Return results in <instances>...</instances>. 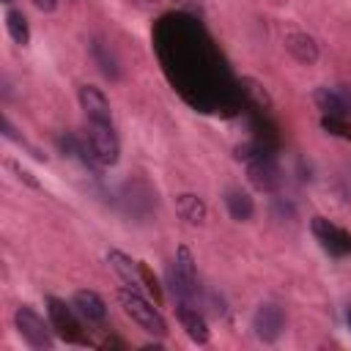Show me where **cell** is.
Returning a JSON list of instances; mask_svg holds the SVG:
<instances>
[{
    "label": "cell",
    "mask_w": 351,
    "mask_h": 351,
    "mask_svg": "<svg viewBox=\"0 0 351 351\" xmlns=\"http://www.w3.org/2000/svg\"><path fill=\"white\" fill-rule=\"evenodd\" d=\"M315 104L321 112L332 115V118H346L351 115V96L343 90V88H318L313 93Z\"/></svg>",
    "instance_id": "30bf717a"
},
{
    "label": "cell",
    "mask_w": 351,
    "mask_h": 351,
    "mask_svg": "<svg viewBox=\"0 0 351 351\" xmlns=\"http://www.w3.org/2000/svg\"><path fill=\"white\" fill-rule=\"evenodd\" d=\"M115 296H118V302H121L123 313H126V315H129V318H132L143 332L156 335V337H165V335H167V324H165L162 313H159L148 299H143L137 288H132V285L118 288V291H115Z\"/></svg>",
    "instance_id": "6da1fadb"
},
{
    "label": "cell",
    "mask_w": 351,
    "mask_h": 351,
    "mask_svg": "<svg viewBox=\"0 0 351 351\" xmlns=\"http://www.w3.org/2000/svg\"><path fill=\"white\" fill-rule=\"evenodd\" d=\"M170 291L178 302H192L197 296V269L189 247H178L176 263L170 269Z\"/></svg>",
    "instance_id": "3957f363"
},
{
    "label": "cell",
    "mask_w": 351,
    "mask_h": 351,
    "mask_svg": "<svg viewBox=\"0 0 351 351\" xmlns=\"http://www.w3.org/2000/svg\"><path fill=\"white\" fill-rule=\"evenodd\" d=\"M176 211H178V217L186 222V225H203L206 222V203L197 197V195H192V192H184V195H178L176 197Z\"/></svg>",
    "instance_id": "4fadbf2b"
},
{
    "label": "cell",
    "mask_w": 351,
    "mask_h": 351,
    "mask_svg": "<svg viewBox=\"0 0 351 351\" xmlns=\"http://www.w3.org/2000/svg\"><path fill=\"white\" fill-rule=\"evenodd\" d=\"M313 233L321 239V244L326 247V250H332V252H346V247H340V241L337 239H346L329 219H324V217H313Z\"/></svg>",
    "instance_id": "2e32d148"
},
{
    "label": "cell",
    "mask_w": 351,
    "mask_h": 351,
    "mask_svg": "<svg viewBox=\"0 0 351 351\" xmlns=\"http://www.w3.org/2000/svg\"><path fill=\"white\" fill-rule=\"evenodd\" d=\"M3 3H11V0H3Z\"/></svg>",
    "instance_id": "7402d4cb"
},
{
    "label": "cell",
    "mask_w": 351,
    "mask_h": 351,
    "mask_svg": "<svg viewBox=\"0 0 351 351\" xmlns=\"http://www.w3.org/2000/svg\"><path fill=\"white\" fill-rule=\"evenodd\" d=\"M93 58L99 60V69H101L107 77H112V80L118 77V69H115V58H112V55H107V49H104L99 41L93 44Z\"/></svg>",
    "instance_id": "ac0fdd59"
},
{
    "label": "cell",
    "mask_w": 351,
    "mask_h": 351,
    "mask_svg": "<svg viewBox=\"0 0 351 351\" xmlns=\"http://www.w3.org/2000/svg\"><path fill=\"white\" fill-rule=\"evenodd\" d=\"M285 49L299 60V63H315L318 60V44L307 33H288L285 36Z\"/></svg>",
    "instance_id": "7c38bea8"
},
{
    "label": "cell",
    "mask_w": 351,
    "mask_h": 351,
    "mask_svg": "<svg viewBox=\"0 0 351 351\" xmlns=\"http://www.w3.org/2000/svg\"><path fill=\"white\" fill-rule=\"evenodd\" d=\"M77 99H80V107L85 110V118H88V121L112 123L110 101H107V96L101 93V88H96V85H82V88L77 90Z\"/></svg>",
    "instance_id": "52a82bcc"
},
{
    "label": "cell",
    "mask_w": 351,
    "mask_h": 351,
    "mask_svg": "<svg viewBox=\"0 0 351 351\" xmlns=\"http://www.w3.org/2000/svg\"><path fill=\"white\" fill-rule=\"evenodd\" d=\"M107 261H110V266L121 274V280H123V282H129L132 288H137V285H140V274H137L134 261H132V258H126L121 250H110V252H107Z\"/></svg>",
    "instance_id": "e0dca14e"
},
{
    "label": "cell",
    "mask_w": 351,
    "mask_h": 351,
    "mask_svg": "<svg viewBox=\"0 0 351 351\" xmlns=\"http://www.w3.org/2000/svg\"><path fill=\"white\" fill-rule=\"evenodd\" d=\"M47 310H49V318H52V324H55V329L63 335V337H71V340H77V321H74V307H66V302H60V299H55V296H49L47 299Z\"/></svg>",
    "instance_id": "8fae6325"
},
{
    "label": "cell",
    "mask_w": 351,
    "mask_h": 351,
    "mask_svg": "<svg viewBox=\"0 0 351 351\" xmlns=\"http://www.w3.org/2000/svg\"><path fill=\"white\" fill-rule=\"evenodd\" d=\"M85 145H88V156L101 165V167H110L118 162L121 156V143L112 132V123H101V121H88V129H85Z\"/></svg>",
    "instance_id": "7a4b0ae2"
},
{
    "label": "cell",
    "mask_w": 351,
    "mask_h": 351,
    "mask_svg": "<svg viewBox=\"0 0 351 351\" xmlns=\"http://www.w3.org/2000/svg\"><path fill=\"white\" fill-rule=\"evenodd\" d=\"M241 85H247L244 90H247V93H250V96H252L258 104H263V107H269V104H271V99L266 96V90H263V88H261L255 80H247V77H244V80H241Z\"/></svg>",
    "instance_id": "d6986e66"
},
{
    "label": "cell",
    "mask_w": 351,
    "mask_h": 351,
    "mask_svg": "<svg viewBox=\"0 0 351 351\" xmlns=\"http://www.w3.org/2000/svg\"><path fill=\"white\" fill-rule=\"evenodd\" d=\"M71 307L88 324H104L107 321V304L96 291H77L71 299Z\"/></svg>",
    "instance_id": "9c48e42d"
},
{
    "label": "cell",
    "mask_w": 351,
    "mask_h": 351,
    "mask_svg": "<svg viewBox=\"0 0 351 351\" xmlns=\"http://www.w3.org/2000/svg\"><path fill=\"white\" fill-rule=\"evenodd\" d=\"M346 321H348V329H351V307H348V313H346Z\"/></svg>",
    "instance_id": "44dd1931"
},
{
    "label": "cell",
    "mask_w": 351,
    "mask_h": 351,
    "mask_svg": "<svg viewBox=\"0 0 351 351\" xmlns=\"http://www.w3.org/2000/svg\"><path fill=\"white\" fill-rule=\"evenodd\" d=\"M225 208H228V214H230L233 219H239V222H247V219L255 214L252 197H250L247 192H241V189H228V192H225Z\"/></svg>",
    "instance_id": "5bb4252c"
},
{
    "label": "cell",
    "mask_w": 351,
    "mask_h": 351,
    "mask_svg": "<svg viewBox=\"0 0 351 351\" xmlns=\"http://www.w3.org/2000/svg\"><path fill=\"white\" fill-rule=\"evenodd\" d=\"M5 30L14 38V44H19V47L30 44V25H27V16L22 11H16V8L5 11Z\"/></svg>",
    "instance_id": "9a60e30c"
},
{
    "label": "cell",
    "mask_w": 351,
    "mask_h": 351,
    "mask_svg": "<svg viewBox=\"0 0 351 351\" xmlns=\"http://www.w3.org/2000/svg\"><path fill=\"white\" fill-rule=\"evenodd\" d=\"M14 324H16V332L22 335V340H25L30 348H36V351H47V348L55 346V340H52V335H49V326L44 324V318H41L33 307H27V304L16 307V313H14Z\"/></svg>",
    "instance_id": "277c9868"
},
{
    "label": "cell",
    "mask_w": 351,
    "mask_h": 351,
    "mask_svg": "<svg viewBox=\"0 0 351 351\" xmlns=\"http://www.w3.org/2000/svg\"><path fill=\"white\" fill-rule=\"evenodd\" d=\"M247 181L258 189V192H277L280 184H282V176H280V167L271 156L266 154H258L247 162Z\"/></svg>",
    "instance_id": "5b68a950"
},
{
    "label": "cell",
    "mask_w": 351,
    "mask_h": 351,
    "mask_svg": "<svg viewBox=\"0 0 351 351\" xmlns=\"http://www.w3.org/2000/svg\"><path fill=\"white\" fill-rule=\"evenodd\" d=\"M252 329L258 335V340L263 343H277L282 329H285V313L277 304H261L252 315Z\"/></svg>",
    "instance_id": "8992f818"
},
{
    "label": "cell",
    "mask_w": 351,
    "mask_h": 351,
    "mask_svg": "<svg viewBox=\"0 0 351 351\" xmlns=\"http://www.w3.org/2000/svg\"><path fill=\"white\" fill-rule=\"evenodd\" d=\"M38 11H55V5H58V0H30Z\"/></svg>",
    "instance_id": "ffe728a7"
},
{
    "label": "cell",
    "mask_w": 351,
    "mask_h": 351,
    "mask_svg": "<svg viewBox=\"0 0 351 351\" xmlns=\"http://www.w3.org/2000/svg\"><path fill=\"white\" fill-rule=\"evenodd\" d=\"M176 315H178V324H181V329L186 332V337H189L192 343L206 346V343L211 340V332H208V326H206V318L192 307V302H178Z\"/></svg>",
    "instance_id": "ba28073f"
}]
</instances>
